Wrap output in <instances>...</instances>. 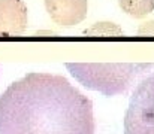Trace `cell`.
Instances as JSON below:
<instances>
[{"label": "cell", "instance_id": "52a82bcc", "mask_svg": "<svg viewBox=\"0 0 154 134\" xmlns=\"http://www.w3.org/2000/svg\"><path fill=\"white\" fill-rule=\"evenodd\" d=\"M85 36H123V30L111 21H100L93 24L90 29L84 30Z\"/></svg>", "mask_w": 154, "mask_h": 134}, {"label": "cell", "instance_id": "8992f818", "mask_svg": "<svg viewBox=\"0 0 154 134\" xmlns=\"http://www.w3.org/2000/svg\"><path fill=\"white\" fill-rule=\"evenodd\" d=\"M121 11L136 20L145 18L154 11V0H118Z\"/></svg>", "mask_w": 154, "mask_h": 134}, {"label": "cell", "instance_id": "277c9868", "mask_svg": "<svg viewBox=\"0 0 154 134\" xmlns=\"http://www.w3.org/2000/svg\"><path fill=\"white\" fill-rule=\"evenodd\" d=\"M47 12L55 24L73 27L85 20L88 0H44Z\"/></svg>", "mask_w": 154, "mask_h": 134}, {"label": "cell", "instance_id": "ba28073f", "mask_svg": "<svg viewBox=\"0 0 154 134\" xmlns=\"http://www.w3.org/2000/svg\"><path fill=\"white\" fill-rule=\"evenodd\" d=\"M138 36H154V21L142 22L138 29Z\"/></svg>", "mask_w": 154, "mask_h": 134}, {"label": "cell", "instance_id": "3957f363", "mask_svg": "<svg viewBox=\"0 0 154 134\" xmlns=\"http://www.w3.org/2000/svg\"><path fill=\"white\" fill-rule=\"evenodd\" d=\"M123 134H154V71L139 80L130 95Z\"/></svg>", "mask_w": 154, "mask_h": 134}, {"label": "cell", "instance_id": "5b68a950", "mask_svg": "<svg viewBox=\"0 0 154 134\" xmlns=\"http://www.w3.org/2000/svg\"><path fill=\"white\" fill-rule=\"evenodd\" d=\"M29 24V11L23 0H0V36H20Z\"/></svg>", "mask_w": 154, "mask_h": 134}, {"label": "cell", "instance_id": "7a4b0ae2", "mask_svg": "<svg viewBox=\"0 0 154 134\" xmlns=\"http://www.w3.org/2000/svg\"><path fill=\"white\" fill-rule=\"evenodd\" d=\"M153 67V63H67L66 64V69L82 86L99 91L106 97L126 94L133 86L135 80Z\"/></svg>", "mask_w": 154, "mask_h": 134}, {"label": "cell", "instance_id": "6da1fadb", "mask_svg": "<svg viewBox=\"0 0 154 134\" xmlns=\"http://www.w3.org/2000/svg\"><path fill=\"white\" fill-rule=\"evenodd\" d=\"M93 103L62 75L31 71L0 95V134H94Z\"/></svg>", "mask_w": 154, "mask_h": 134}]
</instances>
